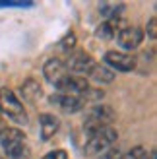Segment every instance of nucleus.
Returning a JSON list of instances; mask_svg holds the SVG:
<instances>
[{"mask_svg": "<svg viewBox=\"0 0 157 159\" xmlns=\"http://www.w3.org/2000/svg\"><path fill=\"white\" fill-rule=\"evenodd\" d=\"M27 136L20 128H2L0 130V146L4 148L10 159H27L29 157V146H27Z\"/></svg>", "mask_w": 157, "mask_h": 159, "instance_id": "f257e3e1", "label": "nucleus"}, {"mask_svg": "<svg viewBox=\"0 0 157 159\" xmlns=\"http://www.w3.org/2000/svg\"><path fill=\"white\" fill-rule=\"evenodd\" d=\"M116 138H119V132L113 126H105V128L91 132L85 142V155H99L109 152L116 144Z\"/></svg>", "mask_w": 157, "mask_h": 159, "instance_id": "f03ea898", "label": "nucleus"}, {"mask_svg": "<svg viewBox=\"0 0 157 159\" xmlns=\"http://www.w3.org/2000/svg\"><path fill=\"white\" fill-rule=\"evenodd\" d=\"M0 115H4L8 118H12L18 124L27 122V113L23 109V103L12 89L8 87H0Z\"/></svg>", "mask_w": 157, "mask_h": 159, "instance_id": "7ed1b4c3", "label": "nucleus"}, {"mask_svg": "<svg viewBox=\"0 0 157 159\" xmlns=\"http://www.w3.org/2000/svg\"><path fill=\"white\" fill-rule=\"evenodd\" d=\"M114 120V111L109 105H95L91 107V111L87 113V118H85L83 128L89 134L95 132L99 128H105V126H111V122Z\"/></svg>", "mask_w": 157, "mask_h": 159, "instance_id": "20e7f679", "label": "nucleus"}, {"mask_svg": "<svg viewBox=\"0 0 157 159\" xmlns=\"http://www.w3.org/2000/svg\"><path fill=\"white\" fill-rule=\"evenodd\" d=\"M60 95H72V97H82L89 89V84L83 76H64L60 82L54 85Z\"/></svg>", "mask_w": 157, "mask_h": 159, "instance_id": "39448f33", "label": "nucleus"}, {"mask_svg": "<svg viewBox=\"0 0 157 159\" xmlns=\"http://www.w3.org/2000/svg\"><path fill=\"white\" fill-rule=\"evenodd\" d=\"M105 66H109L113 72H132L136 68V58L122 51H109L105 54Z\"/></svg>", "mask_w": 157, "mask_h": 159, "instance_id": "423d86ee", "label": "nucleus"}, {"mask_svg": "<svg viewBox=\"0 0 157 159\" xmlns=\"http://www.w3.org/2000/svg\"><path fill=\"white\" fill-rule=\"evenodd\" d=\"M116 39H119V45L124 51H134L144 41V31L140 27H124L119 31Z\"/></svg>", "mask_w": 157, "mask_h": 159, "instance_id": "0eeeda50", "label": "nucleus"}, {"mask_svg": "<svg viewBox=\"0 0 157 159\" xmlns=\"http://www.w3.org/2000/svg\"><path fill=\"white\" fill-rule=\"evenodd\" d=\"M43 76L51 85H56L64 76H68L66 64L60 58H49L45 62V66H43Z\"/></svg>", "mask_w": 157, "mask_h": 159, "instance_id": "6e6552de", "label": "nucleus"}, {"mask_svg": "<svg viewBox=\"0 0 157 159\" xmlns=\"http://www.w3.org/2000/svg\"><path fill=\"white\" fill-rule=\"evenodd\" d=\"M64 64H66V70H70V72H76V74H87L95 62H93V58L89 57L87 52L80 51V52H74L72 57L68 58V62H64Z\"/></svg>", "mask_w": 157, "mask_h": 159, "instance_id": "1a4fd4ad", "label": "nucleus"}, {"mask_svg": "<svg viewBox=\"0 0 157 159\" xmlns=\"http://www.w3.org/2000/svg\"><path fill=\"white\" fill-rule=\"evenodd\" d=\"M51 103L52 105H56L60 107L64 113H78V111H82L83 105H85V101L82 97H72V95H52L51 97Z\"/></svg>", "mask_w": 157, "mask_h": 159, "instance_id": "9d476101", "label": "nucleus"}, {"mask_svg": "<svg viewBox=\"0 0 157 159\" xmlns=\"http://www.w3.org/2000/svg\"><path fill=\"white\" fill-rule=\"evenodd\" d=\"M39 126H41V138H43V142H47L58 132L60 120H58V116H54L51 113H43L39 116Z\"/></svg>", "mask_w": 157, "mask_h": 159, "instance_id": "9b49d317", "label": "nucleus"}, {"mask_svg": "<svg viewBox=\"0 0 157 159\" xmlns=\"http://www.w3.org/2000/svg\"><path fill=\"white\" fill-rule=\"evenodd\" d=\"M41 93H43L41 84H39L35 78H27L25 82L20 85V95H21V99L27 101V103H35L39 97H41Z\"/></svg>", "mask_w": 157, "mask_h": 159, "instance_id": "f8f14e48", "label": "nucleus"}, {"mask_svg": "<svg viewBox=\"0 0 157 159\" xmlns=\"http://www.w3.org/2000/svg\"><path fill=\"white\" fill-rule=\"evenodd\" d=\"M87 74H89L91 80H95L99 84H111V82H114V76H116L113 70L105 64H93Z\"/></svg>", "mask_w": 157, "mask_h": 159, "instance_id": "ddd939ff", "label": "nucleus"}, {"mask_svg": "<svg viewBox=\"0 0 157 159\" xmlns=\"http://www.w3.org/2000/svg\"><path fill=\"white\" fill-rule=\"evenodd\" d=\"M99 12L101 16L107 20H120V16L124 12V4L122 2H103L99 4Z\"/></svg>", "mask_w": 157, "mask_h": 159, "instance_id": "4468645a", "label": "nucleus"}, {"mask_svg": "<svg viewBox=\"0 0 157 159\" xmlns=\"http://www.w3.org/2000/svg\"><path fill=\"white\" fill-rule=\"evenodd\" d=\"M120 31V20H107L97 27V37L101 39H113Z\"/></svg>", "mask_w": 157, "mask_h": 159, "instance_id": "2eb2a0df", "label": "nucleus"}, {"mask_svg": "<svg viewBox=\"0 0 157 159\" xmlns=\"http://www.w3.org/2000/svg\"><path fill=\"white\" fill-rule=\"evenodd\" d=\"M58 45H60V49H62V51H72L74 47H76V35H74V33H68Z\"/></svg>", "mask_w": 157, "mask_h": 159, "instance_id": "dca6fc26", "label": "nucleus"}, {"mask_svg": "<svg viewBox=\"0 0 157 159\" xmlns=\"http://www.w3.org/2000/svg\"><path fill=\"white\" fill-rule=\"evenodd\" d=\"M144 155H146V149H144L142 146H136L134 149H130L128 153H124L122 159H142Z\"/></svg>", "mask_w": 157, "mask_h": 159, "instance_id": "f3484780", "label": "nucleus"}, {"mask_svg": "<svg viewBox=\"0 0 157 159\" xmlns=\"http://www.w3.org/2000/svg\"><path fill=\"white\" fill-rule=\"evenodd\" d=\"M146 29H147V35H150V39H155V37H157V20H155V18H150Z\"/></svg>", "mask_w": 157, "mask_h": 159, "instance_id": "a211bd4d", "label": "nucleus"}, {"mask_svg": "<svg viewBox=\"0 0 157 159\" xmlns=\"http://www.w3.org/2000/svg\"><path fill=\"white\" fill-rule=\"evenodd\" d=\"M43 159H68V155H66L64 149H52V152H49Z\"/></svg>", "mask_w": 157, "mask_h": 159, "instance_id": "6ab92c4d", "label": "nucleus"}, {"mask_svg": "<svg viewBox=\"0 0 157 159\" xmlns=\"http://www.w3.org/2000/svg\"><path fill=\"white\" fill-rule=\"evenodd\" d=\"M122 157H124V153L120 149H114V148H111L109 153H107V159H122Z\"/></svg>", "mask_w": 157, "mask_h": 159, "instance_id": "aec40b11", "label": "nucleus"}, {"mask_svg": "<svg viewBox=\"0 0 157 159\" xmlns=\"http://www.w3.org/2000/svg\"><path fill=\"white\" fill-rule=\"evenodd\" d=\"M142 159H155V152H151V153H150V155H147V153H146V155H144V157H142Z\"/></svg>", "mask_w": 157, "mask_h": 159, "instance_id": "412c9836", "label": "nucleus"}, {"mask_svg": "<svg viewBox=\"0 0 157 159\" xmlns=\"http://www.w3.org/2000/svg\"><path fill=\"white\" fill-rule=\"evenodd\" d=\"M0 122H2V118H0Z\"/></svg>", "mask_w": 157, "mask_h": 159, "instance_id": "4be33fe9", "label": "nucleus"}, {"mask_svg": "<svg viewBox=\"0 0 157 159\" xmlns=\"http://www.w3.org/2000/svg\"><path fill=\"white\" fill-rule=\"evenodd\" d=\"M0 159H4V157H0Z\"/></svg>", "mask_w": 157, "mask_h": 159, "instance_id": "5701e85b", "label": "nucleus"}]
</instances>
